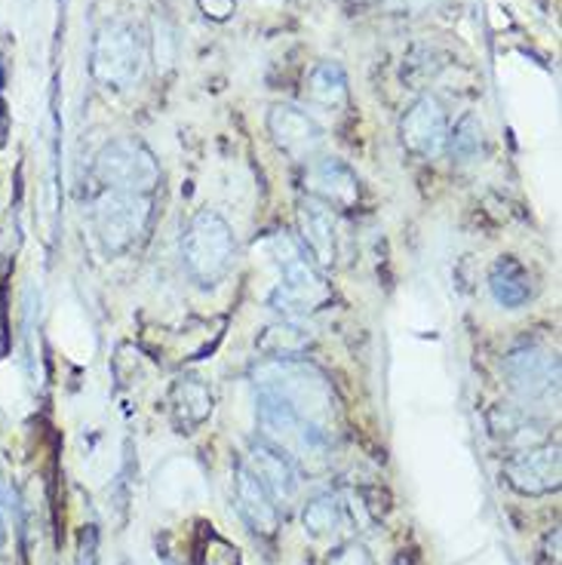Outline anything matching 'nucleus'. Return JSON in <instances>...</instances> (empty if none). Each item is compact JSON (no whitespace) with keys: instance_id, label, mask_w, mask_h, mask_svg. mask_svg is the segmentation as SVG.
I'll use <instances>...</instances> for the list:
<instances>
[{"instance_id":"nucleus-1","label":"nucleus","mask_w":562,"mask_h":565,"mask_svg":"<svg viewBox=\"0 0 562 565\" xmlns=\"http://www.w3.org/2000/svg\"><path fill=\"white\" fill-rule=\"evenodd\" d=\"M255 391L283 399L301 418L317 424L320 430H332L336 418V391L320 369L298 356H265L253 369Z\"/></svg>"},{"instance_id":"nucleus-2","label":"nucleus","mask_w":562,"mask_h":565,"mask_svg":"<svg viewBox=\"0 0 562 565\" xmlns=\"http://www.w3.org/2000/svg\"><path fill=\"white\" fill-rule=\"evenodd\" d=\"M280 265V282L271 292V308L283 313L286 320H305L310 313H317L326 301L332 298L326 286L324 274L310 262L305 249L293 243L289 237H274L271 241Z\"/></svg>"},{"instance_id":"nucleus-3","label":"nucleus","mask_w":562,"mask_h":565,"mask_svg":"<svg viewBox=\"0 0 562 565\" xmlns=\"http://www.w3.org/2000/svg\"><path fill=\"white\" fill-rule=\"evenodd\" d=\"M234 262L237 241L231 225L219 212H198L182 234V265L188 277L203 289H212L231 274Z\"/></svg>"},{"instance_id":"nucleus-4","label":"nucleus","mask_w":562,"mask_h":565,"mask_svg":"<svg viewBox=\"0 0 562 565\" xmlns=\"http://www.w3.org/2000/svg\"><path fill=\"white\" fill-rule=\"evenodd\" d=\"M145 68V46L139 31L127 22H105L93 38L89 74L108 89H129Z\"/></svg>"},{"instance_id":"nucleus-5","label":"nucleus","mask_w":562,"mask_h":565,"mask_svg":"<svg viewBox=\"0 0 562 565\" xmlns=\"http://www.w3.org/2000/svg\"><path fill=\"white\" fill-rule=\"evenodd\" d=\"M258 424H262L265 443L280 449L289 461H296V458L320 461L329 452V434L326 430L310 424L308 418H301L283 399L262 394V391H258Z\"/></svg>"},{"instance_id":"nucleus-6","label":"nucleus","mask_w":562,"mask_h":565,"mask_svg":"<svg viewBox=\"0 0 562 565\" xmlns=\"http://www.w3.org/2000/svg\"><path fill=\"white\" fill-rule=\"evenodd\" d=\"M96 175L112 191L148 194L160 184V163L151 148L139 139H114L96 157Z\"/></svg>"},{"instance_id":"nucleus-7","label":"nucleus","mask_w":562,"mask_h":565,"mask_svg":"<svg viewBox=\"0 0 562 565\" xmlns=\"http://www.w3.org/2000/svg\"><path fill=\"white\" fill-rule=\"evenodd\" d=\"M93 225H96L105 253H127L132 243H139L148 234L151 198L148 194H127V191H108L96 200Z\"/></svg>"},{"instance_id":"nucleus-8","label":"nucleus","mask_w":562,"mask_h":565,"mask_svg":"<svg viewBox=\"0 0 562 565\" xmlns=\"http://www.w3.org/2000/svg\"><path fill=\"white\" fill-rule=\"evenodd\" d=\"M505 379L522 403H544L550 396L556 399L560 356L548 348H538V344L517 348V351L507 353Z\"/></svg>"},{"instance_id":"nucleus-9","label":"nucleus","mask_w":562,"mask_h":565,"mask_svg":"<svg viewBox=\"0 0 562 565\" xmlns=\"http://www.w3.org/2000/svg\"><path fill=\"white\" fill-rule=\"evenodd\" d=\"M505 482L520 494H550L562 486L560 443H538L529 449L513 452L505 461Z\"/></svg>"},{"instance_id":"nucleus-10","label":"nucleus","mask_w":562,"mask_h":565,"mask_svg":"<svg viewBox=\"0 0 562 565\" xmlns=\"http://www.w3.org/2000/svg\"><path fill=\"white\" fill-rule=\"evenodd\" d=\"M400 139L406 145V151L418 157H439L446 151L449 141V117L443 102L434 96H422L415 102L403 120H400Z\"/></svg>"},{"instance_id":"nucleus-11","label":"nucleus","mask_w":562,"mask_h":565,"mask_svg":"<svg viewBox=\"0 0 562 565\" xmlns=\"http://www.w3.org/2000/svg\"><path fill=\"white\" fill-rule=\"evenodd\" d=\"M234 501H237V513L243 516V523L250 525V532H255L258 537H277L280 508L246 465L234 467Z\"/></svg>"},{"instance_id":"nucleus-12","label":"nucleus","mask_w":562,"mask_h":565,"mask_svg":"<svg viewBox=\"0 0 562 565\" xmlns=\"http://www.w3.org/2000/svg\"><path fill=\"white\" fill-rule=\"evenodd\" d=\"M298 234H301V249L320 268H332L338 255V222L332 206L324 200L305 198L298 203Z\"/></svg>"},{"instance_id":"nucleus-13","label":"nucleus","mask_w":562,"mask_h":565,"mask_svg":"<svg viewBox=\"0 0 562 565\" xmlns=\"http://www.w3.org/2000/svg\"><path fill=\"white\" fill-rule=\"evenodd\" d=\"M267 129L277 141V148L286 151L293 160H308L324 145V129L293 105H274L267 114Z\"/></svg>"},{"instance_id":"nucleus-14","label":"nucleus","mask_w":562,"mask_h":565,"mask_svg":"<svg viewBox=\"0 0 562 565\" xmlns=\"http://www.w3.org/2000/svg\"><path fill=\"white\" fill-rule=\"evenodd\" d=\"M250 470L255 473V480L262 482L267 489V494L277 501V508H286V504H293L298 494V473L296 465L280 452V449H274L271 443L265 439H255L253 449H250Z\"/></svg>"},{"instance_id":"nucleus-15","label":"nucleus","mask_w":562,"mask_h":565,"mask_svg":"<svg viewBox=\"0 0 562 565\" xmlns=\"http://www.w3.org/2000/svg\"><path fill=\"white\" fill-rule=\"evenodd\" d=\"M305 184L310 188V198L324 200L332 210H353L360 203V179L357 172L341 160H320L308 170Z\"/></svg>"},{"instance_id":"nucleus-16","label":"nucleus","mask_w":562,"mask_h":565,"mask_svg":"<svg viewBox=\"0 0 562 565\" xmlns=\"http://www.w3.org/2000/svg\"><path fill=\"white\" fill-rule=\"evenodd\" d=\"M212 406H215V399H212L210 384L198 375L176 379L172 391H169V415H172V424L179 434H194L212 415Z\"/></svg>"},{"instance_id":"nucleus-17","label":"nucleus","mask_w":562,"mask_h":565,"mask_svg":"<svg viewBox=\"0 0 562 565\" xmlns=\"http://www.w3.org/2000/svg\"><path fill=\"white\" fill-rule=\"evenodd\" d=\"M489 289L498 305L505 308H522L529 296H532V282H529V270L522 268L517 258H498L492 274H489Z\"/></svg>"},{"instance_id":"nucleus-18","label":"nucleus","mask_w":562,"mask_h":565,"mask_svg":"<svg viewBox=\"0 0 562 565\" xmlns=\"http://www.w3.org/2000/svg\"><path fill=\"white\" fill-rule=\"evenodd\" d=\"M305 96L320 108H341L348 102V77L338 62H320L310 71L308 84H305Z\"/></svg>"},{"instance_id":"nucleus-19","label":"nucleus","mask_w":562,"mask_h":565,"mask_svg":"<svg viewBox=\"0 0 562 565\" xmlns=\"http://www.w3.org/2000/svg\"><path fill=\"white\" fill-rule=\"evenodd\" d=\"M308 344L310 332H305L301 326L289 320V323L267 326L265 335L258 339V351L267 353V356H298V353L308 351Z\"/></svg>"},{"instance_id":"nucleus-20","label":"nucleus","mask_w":562,"mask_h":565,"mask_svg":"<svg viewBox=\"0 0 562 565\" xmlns=\"http://www.w3.org/2000/svg\"><path fill=\"white\" fill-rule=\"evenodd\" d=\"M301 523H305V529L314 537L332 535L344 523V508H341V501H338L336 494H320V498H314L308 508H305Z\"/></svg>"},{"instance_id":"nucleus-21","label":"nucleus","mask_w":562,"mask_h":565,"mask_svg":"<svg viewBox=\"0 0 562 565\" xmlns=\"http://www.w3.org/2000/svg\"><path fill=\"white\" fill-rule=\"evenodd\" d=\"M483 141H486L483 124L474 114H464L446 145L452 148V157H458L462 163H470V160H477L483 154Z\"/></svg>"},{"instance_id":"nucleus-22","label":"nucleus","mask_w":562,"mask_h":565,"mask_svg":"<svg viewBox=\"0 0 562 565\" xmlns=\"http://www.w3.org/2000/svg\"><path fill=\"white\" fill-rule=\"evenodd\" d=\"M194 565H240V551L222 537L212 525H203V535L198 541Z\"/></svg>"},{"instance_id":"nucleus-23","label":"nucleus","mask_w":562,"mask_h":565,"mask_svg":"<svg viewBox=\"0 0 562 565\" xmlns=\"http://www.w3.org/2000/svg\"><path fill=\"white\" fill-rule=\"evenodd\" d=\"M198 7L212 22H227L237 10V0H198Z\"/></svg>"},{"instance_id":"nucleus-24","label":"nucleus","mask_w":562,"mask_h":565,"mask_svg":"<svg viewBox=\"0 0 562 565\" xmlns=\"http://www.w3.org/2000/svg\"><path fill=\"white\" fill-rule=\"evenodd\" d=\"M10 127H13V117L7 111V105L0 102V148L7 145V136H10Z\"/></svg>"},{"instance_id":"nucleus-25","label":"nucleus","mask_w":562,"mask_h":565,"mask_svg":"<svg viewBox=\"0 0 562 565\" xmlns=\"http://www.w3.org/2000/svg\"><path fill=\"white\" fill-rule=\"evenodd\" d=\"M7 348H10V335H7V317L0 311V356H7Z\"/></svg>"},{"instance_id":"nucleus-26","label":"nucleus","mask_w":562,"mask_h":565,"mask_svg":"<svg viewBox=\"0 0 562 565\" xmlns=\"http://www.w3.org/2000/svg\"><path fill=\"white\" fill-rule=\"evenodd\" d=\"M3 541H7V529H3V523H0V547H3Z\"/></svg>"},{"instance_id":"nucleus-27","label":"nucleus","mask_w":562,"mask_h":565,"mask_svg":"<svg viewBox=\"0 0 562 565\" xmlns=\"http://www.w3.org/2000/svg\"><path fill=\"white\" fill-rule=\"evenodd\" d=\"M0 84H3V62H0Z\"/></svg>"},{"instance_id":"nucleus-28","label":"nucleus","mask_w":562,"mask_h":565,"mask_svg":"<svg viewBox=\"0 0 562 565\" xmlns=\"http://www.w3.org/2000/svg\"><path fill=\"white\" fill-rule=\"evenodd\" d=\"M124 565H129V563H124Z\"/></svg>"},{"instance_id":"nucleus-29","label":"nucleus","mask_w":562,"mask_h":565,"mask_svg":"<svg viewBox=\"0 0 562 565\" xmlns=\"http://www.w3.org/2000/svg\"><path fill=\"white\" fill-rule=\"evenodd\" d=\"M363 3H365V0H363Z\"/></svg>"}]
</instances>
